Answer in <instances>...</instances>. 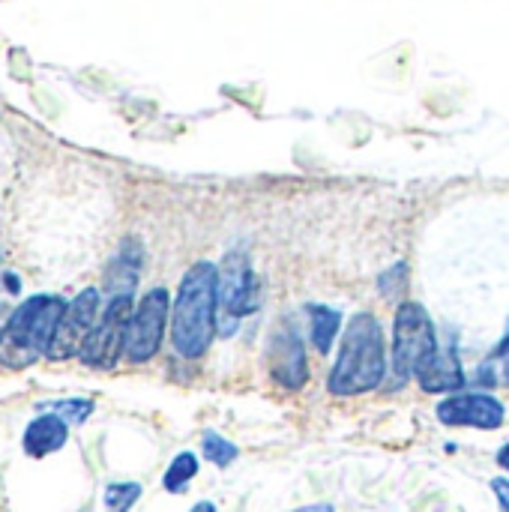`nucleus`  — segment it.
I'll use <instances>...</instances> for the list:
<instances>
[{
    "label": "nucleus",
    "instance_id": "dca6fc26",
    "mask_svg": "<svg viewBox=\"0 0 509 512\" xmlns=\"http://www.w3.org/2000/svg\"><path fill=\"white\" fill-rule=\"evenodd\" d=\"M201 456L210 465H216V468H228V465H234L240 459V447L231 444L228 438H222L219 432H204V438H201Z\"/></svg>",
    "mask_w": 509,
    "mask_h": 512
},
{
    "label": "nucleus",
    "instance_id": "f03ea898",
    "mask_svg": "<svg viewBox=\"0 0 509 512\" xmlns=\"http://www.w3.org/2000/svg\"><path fill=\"white\" fill-rule=\"evenodd\" d=\"M384 375H387L384 327L372 312H357L342 336L339 360L327 378V390L342 399L363 396L378 390L384 384Z\"/></svg>",
    "mask_w": 509,
    "mask_h": 512
},
{
    "label": "nucleus",
    "instance_id": "7ed1b4c3",
    "mask_svg": "<svg viewBox=\"0 0 509 512\" xmlns=\"http://www.w3.org/2000/svg\"><path fill=\"white\" fill-rule=\"evenodd\" d=\"M63 312L66 300L54 294H36L24 300L0 327V363L6 369H27L48 357Z\"/></svg>",
    "mask_w": 509,
    "mask_h": 512
},
{
    "label": "nucleus",
    "instance_id": "20e7f679",
    "mask_svg": "<svg viewBox=\"0 0 509 512\" xmlns=\"http://www.w3.org/2000/svg\"><path fill=\"white\" fill-rule=\"evenodd\" d=\"M438 357V330L426 306L402 303L393 321V375L399 381L417 378Z\"/></svg>",
    "mask_w": 509,
    "mask_h": 512
},
{
    "label": "nucleus",
    "instance_id": "6ab92c4d",
    "mask_svg": "<svg viewBox=\"0 0 509 512\" xmlns=\"http://www.w3.org/2000/svg\"><path fill=\"white\" fill-rule=\"evenodd\" d=\"M405 282H408V267H405V264H396L390 273H384V276H381L378 288H381V294H384V297H396V294L405 288Z\"/></svg>",
    "mask_w": 509,
    "mask_h": 512
},
{
    "label": "nucleus",
    "instance_id": "4468645a",
    "mask_svg": "<svg viewBox=\"0 0 509 512\" xmlns=\"http://www.w3.org/2000/svg\"><path fill=\"white\" fill-rule=\"evenodd\" d=\"M309 318H312V345L318 354H330L336 336H339V327H342V312L330 309V306H312L309 309Z\"/></svg>",
    "mask_w": 509,
    "mask_h": 512
},
{
    "label": "nucleus",
    "instance_id": "4be33fe9",
    "mask_svg": "<svg viewBox=\"0 0 509 512\" xmlns=\"http://www.w3.org/2000/svg\"><path fill=\"white\" fill-rule=\"evenodd\" d=\"M495 459H498V465H501V468L509 474V444H504V447L498 450V456H495Z\"/></svg>",
    "mask_w": 509,
    "mask_h": 512
},
{
    "label": "nucleus",
    "instance_id": "9d476101",
    "mask_svg": "<svg viewBox=\"0 0 509 512\" xmlns=\"http://www.w3.org/2000/svg\"><path fill=\"white\" fill-rule=\"evenodd\" d=\"M267 372L285 390H300L309 381L306 351L291 324H279L267 342Z\"/></svg>",
    "mask_w": 509,
    "mask_h": 512
},
{
    "label": "nucleus",
    "instance_id": "412c9836",
    "mask_svg": "<svg viewBox=\"0 0 509 512\" xmlns=\"http://www.w3.org/2000/svg\"><path fill=\"white\" fill-rule=\"evenodd\" d=\"M291 512H336V507L333 504H306V507H297Z\"/></svg>",
    "mask_w": 509,
    "mask_h": 512
},
{
    "label": "nucleus",
    "instance_id": "423d86ee",
    "mask_svg": "<svg viewBox=\"0 0 509 512\" xmlns=\"http://www.w3.org/2000/svg\"><path fill=\"white\" fill-rule=\"evenodd\" d=\"M132 294H117L108 300L105 312L99 315L93 333L87 336L81 348V363L90 369H114L120 354H126V336H129V321H132Z\"/></svg>",
    "mask_w": 509,
    "mask_h": 512
},
{
    "label": "nucleus",
    "instance_id": "1a4fd4ad",
    "mask_svg": "<svg viewBox=\"0 0 509 512\" xmlns=\"http://www.w3.org/2000/svg\"><path fill=\"white\" fill-rule=\"evenodd\" d=\"M435 414L450 429L495 432L507 423V408L492 393H453V396L438 402Z\"/></svg>",
    "mask_w": 509,
    "mask_h": 512
},
{
    "label": "nucleus",
    "instance_id": "ddd939ff",
    "mask_svg": "<svg viewBox=\"0 0 509 512\" xmlns=\"http://www.w3.org/2000/svg\"><path fill=\"white\" fill-rule=\"evenodd\" d=\"M138 270H141V246L129 240L108 267V291H111V297L132 294V288L138 282Z\"/></svg>",
    "mask_w": 509,
    "mask_h": 512
},
{
    "label": "nucleus",
    "instance_id": "f3484780",
    "mask_svg": "<svg viewBox=\"0 0 509 512\" xmlns=\"http://www.w3.org/2000/svg\"><path fill=\"white\" fill-rule=\"evenodd\" d=\"M141 498V486L138 483H108L105 486V512H129Z\"/></svg>",
    "mask_w": 509,
    "mask_h": 512
},
{
    "label": "nucleus",
    "instance_id": "f257e3e1",
    "mask_svg": "<svg viewBox=\"0 0 509 512\" xmlns=\"http://www.w3.org/2000/svg\"><path fill=\"white\" fill-rule=\"evenodd\" d=\"M216 279H219V267L210 261L192 264L180 279V288L171 306V345L186 360L204 357L207 348L213 345V336L219 327Z\"/></svg>",
    "mask_w": 509,
    "mask_h": 512
},
{
    "label": "nucleus",
    "instance_id": "aec40b11",
    "mask_svg": "<svg viewBox=\"0 0 509 512\" xmlns=\"http://www.w3.org/2000/svg\"><path fill=\"white\" fill-rule=\"evenodd\" d=\"M492 492H495V498H498V507H501V512H509V480L507 477H495V480H492Z\"/></svg>",
    "mask_w": 509,
    "mask_h": 512
},
{
    "label": "nucleus",
    "instance_id": "f8f14e48",
    "mask_svg": "<svg viewBox=\"0 0 509 512\" xmlns=\"http://www.w3.org/2000/svg\"><path fill=\"white\" fill-rule=\"evenodd\" d=\"M420 387L426 393H456L465 387V372L456 357V351H438V357L417 375Z\"/></svg>",
    "mask_w": 509,
    "mask_h": 512
},
{
    "label": "nucleus",
    "instance_id": "2eb2a0df",
    "mask_svg": "<svg viewBox=\"0 0 509 512\" xmlns=\"http://www.w3.org/2000/svg\"><path fill=\"white\" fill-rule=\"evenodd\" d=\"M198 468H201V462H198V456L195 453H177L174 459H171V465H168V471H165V477H162V486H165V492H171V495H183L186 489H189V483L198 477Z\"/></svg>",
    "mask_w": 509,
    "mask_h": 512
},
{
    "label": "nucleus",
    "instance_id": "a211bd4d",
    "mask_svg": "<svg viewBox=\"0 0 509 512\" xmlns=\"http://www.w3.org/2000/svg\"><path fill=\"white\" fill-rule=\"evenodd\" d=\"M45 408L54 411L57 417H63L69 426H81L93 414V402L90 399H66V402H54V405H45Z\"/></svg>",
    "mask_w": 509,
    "mask_h": 512
},
{
    "label": "nucleus",
    "instance_id": "0eeeda50",
    "mask_svg": "<svg viewBox=\"0 0 509 512\" xmlns=\"http://www.w3.org/2000/svg\"><path fill=\"white\" fill-rule=\"evenodd\" d=\"M171 315V297L165 288H150L129 321V336H126V360L129 363H147L159 354L165 327Z\"/></svg>",
    "mask_w": 509,
    "mask_h": 512
},
{
    "label": "nucleus",
    "instance_id": "b1692460",
    "mask_svg": "<svg viewBox=\"0 0 509 512\" xmlns=\"http://www.w3.org/2000/svg\"><path fill=\"white\" fill-rule=\"evenodd\" d=\"M498 357H507L509 360V333H507V339L501 342V348H498Z\"/></svg>",
    "mask_w": 509,
    "mask_h": 512
},
{
    "label": "nucleus",
    "instance_id": "6e6552de",
    "mask_svg": "<svg viewBox=\"0 0 509 512\" xmlns=\"http://www.w3.org/2000/svg\"><path fill=\"white\" fill-rule=\"evenodd\" d=\"M99 288H84L78 291L69 303H66V312L57 324V333H54V342H51V351H48V360H69L75 354H81L87 336L93 333L96 321H99Z\"/></svg>",
    "mask_w": 509,
    "mask_h": 512
},
{
    "label": "nucleus",
    "instance_id": "9b49d317",
    "mask_svg": "<svg viewBox=\"0 0 509 512\" xmlns=\"http://www.w3.org/2000/svg\"><path fill=\"white\" fill-rule=\"evenodd\" d=\"M66 441H69V423L63 417H57L54 411H45L36 420H30V426L24 429L21 447L30 459H45V456L63 450Z\"/></svg>",
    "mask_w": 509,
    "mask_h": 512
},
{
    "label": "nucleus",
    "instance_id": "39448f33",
    "mask_svg": "<svg viewBox=\"0 0 509 512\" xmlns=\"http://www.w3.org/2000/svg\"><path fill=\"white\" fill-rule=\"evenodd\" d=\"M258 303V285L243 249H231L219 264L216 279V309H219V330L228 333L240 318L252 315Z\"/></svg>",
    "mask_w": 509,
    "mask_h": 512
},
{
    "label": "nucleus",
    "instance_id": "5701e85b",
    "mask_svg": "<svg viewBox=\"0 0 509 512\" xmlns=\"http://www.w3.org/2000/svg\"><path fill=\"white\" fill-rule=\"evenodd\" d=\"M189 512H219L216 510V504H210V501H201V504H195Z\"/></svg>",
    "mask_w": 509,
    "mask_h": 512
}]
</instances>
